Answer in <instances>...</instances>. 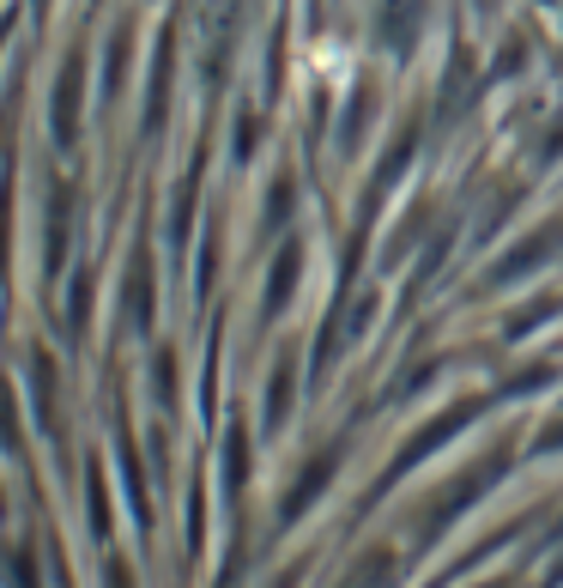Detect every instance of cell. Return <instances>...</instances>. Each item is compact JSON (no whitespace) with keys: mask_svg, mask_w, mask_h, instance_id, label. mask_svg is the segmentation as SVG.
<instances>
[{"mask_svg":"<svg viewBox=\"0 0 563 588\" xmlns=\"http://www.w3.org/2000/svg\"><path fill=\"white\" fill-rule=\"evenodd\" d=\"M249 152H255V122L236 128V159H249Z\"/></svg>","mask_w":563,"mask_h":588,"instance_id":"cell-9","label":"cell"},{"mask_svg":"<svg viewBox=\"0 0 563 588\" xmlns=\"http://www.w3.org/2000/svg\"><path fill=\"white\" fill-rule=\"evenodd\" d=\"M297 285V249H285L279 268H273V292H267V316H279L285 309V292Z\"/></svg>","mask_w":563,"mask_h":588,"instance_id":"cell-6","label":"cell"},{"mask_svg":"<svg viewBox=\"0 0 563 588\" xmlns=\"http://www.w3.org/2000/svg\"><path fill=\"white\" fill-rule=\"evenodd\" d=\"M285 401H291V364L279 370V382H273V406H267V413H273V418H285Z\"/></svg>","mask_w":563,"mask_h":588,"instance_id":"cell-8","label":"cell"},{"mask_svg":"<svg viewBox=\"0 0 563 588\" xmlns=\"http://www.w3.org/2000/svg\"><path fill=\"white\" fill-rule=\"evenodd\" d=\"M79 55L67 62V74H62V91H55V140H74V122H79Z\"/></svg>","mask_w":563,"mask_h":588,"instance_id":"cell-3","label":"cell"},{"mask_svg":"<svg viewBox=\"0 0 563 588\" xmlns=\"http://www.w3.org/2000/svg\"><path fill=\"white\" fill-rule=\"evenodd\" d=\"M328 473H333V455H321V461H309V473H303V486L291 491V498H285V522H291V515H303L309 503H316V491L328 486Z\"/></svg>","mask_w":563,"mask_h":588,"instance_id":"cell-4","label":"cell"},{"mask_svg":"<svg viewBox=\"0 0 563 588\" xmlns=\"http://www.w3.org/2000/svg\"><path fill=\"white\" fill-rule=\"evenodd\" d=\"M503 461H509V449H497V455H490V461H478V467H473V473H466V479H461V486H454V491H449V498H442V503H430V522H424V534H437V527H442V522H449V515H454V510H461V503H473V498H478V491H485V486H490V479H497V473H503Z\"/></svg>","mask_w":563,"mask_h":588,"instance_id":"cell-1","label":"cell"},{"mask_svg":"<svg viewBox=\"0 0 563 588\" xmlns=\"http://www.w3.org/2000/svg\"><path fill=\"white\" fill-rule=\"evenodd\" d=\"M466 413H478V401L454 406V413H449V418H437V425H430V431H418V437H412V443H406V449H400V461H394V467H388V479H400V473H406V467H412V461H418V455H430V449H437V443H449V437H454V425H461V418H466Z\"/></svg>","mask_w":563,"mask_h":588,"instance_id":"cell-2","label":"cell"},{"mask_svg":"<svg viewBox=\"0 0 563 588\" xmlns=\"http://www.w3.org/2000/svg\"><path fill=\"white\" fill-rule=\"evenodd\" d=\"M551 249H558V231H545V237H539V243H521V249H515V255L497 268V280H515V273H521V268H539V261H545Z\"/></svg>","mask_w":563,"mask_h":588,"instance_id":"cell-5","label":"cell"},{"mask_svg":"<svg viewBox=\"0 0 563 588\" xmlns=\"http://www.w3.org/2000/svg\"><path fill=\"white\" fill-rule=\"evenodd\" d=\"M243 479H249V443L231 437V486H243Z\"/></svg>","mask_w":563,"mask_h":588,"instance_id":"cell-7","label":"cell"}]
</instances>
